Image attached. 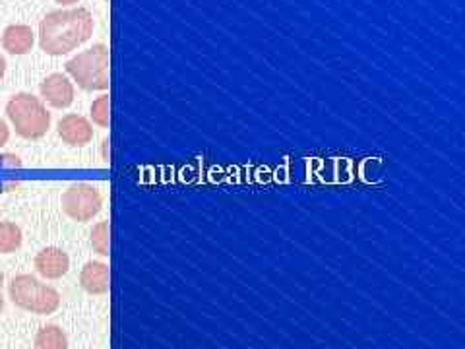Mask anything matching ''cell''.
<instances>
[{
	"mask_svg": "<svg viewBox=\"0 0 465 349\" xmlns=\"http://www.w3.org/2000/svg\"><path fill=\"white\" fill-rule=\"evenodd\" d=\"M94 35V16L87 8L54 10L39 24V45L47 55H66Z\"/></svg>",
	"mask_w": 465,
	"mask_h": 349,
	"instance_id": "1",
	"label": "cell"
},
{
	"mask_svg": "<svg viewBox=\"0 0 465 349\" xmlns=\"http://www.w3.org/2000/svg\"><path fill=\"white\" fill-rule=\"evenodd\" d=\"M66 72L82 90L104 92L109 87V49L104 43H97L92 49L72 56L64 65Z\"/></svg>",
	"mask_w": 465,
	"mask_h": 349,
	"instance_id": "2",
	"label": "cell"
},
{
	"mask_svg": "<svg viewBox=\"0 0 465 349\" xmlns=\"http://www.w3.org/2000/svg\"><path fill=\"white\" fill-rule=\"evenodd\" d=\"M6 115L18 136L25 140H39L51 128V113L43 105V101L32 94L14 95L6 105Z\"/></svg>",
	"mask_w": 465,
	"mask_h": 349,
	"instance_id": "3",
	"label": "cell"
},
{
	"mask_svg": "<svg viewBox=\"0 0 465 349\" xmlns=\"http://www.w3.org/2000/svg\"><path fill=\"white\" fill-rule=\"evenodd\" d=\"M8 294L16 307L34 314H53L61 307V295L47 284H41L29 274H20L8 285Z\"/></svg>",
	"mask_w": 465,
	"mask_h": 349,
	"instance_id": "4",
	"label": "cell"
},
{
	"mask_svg": "<svg viewBox=\"0 0 465 349\" xmlns=\"http://www.w3.org/2000/svg\"><path fill=\"white\" fill-rule=\"evenodd\" d=\"M101 208H104V196L94 184H72L63 194V210L74 222H92Z\"/></svg>",
	"mask_w": 465,
	"mask_h": 349,
	"instance_id": "5",
	"label": "cell"
},
{
	"mask_svg": "<svg viewBox=\"0 0 465 349\" xmlns=\"http://www.w3.org/2000/svg\"><path fill=\"white\" fill-rule=\"evenodd\" d=\"M58 136L72 148H82L94 140V126L82 115H66L58 121Z\"/></svg>",
	"mask_w": 465,
	"mask_h": 349,
	"instance_id": "6",
	"label": "cell"
},
{
	"mask_svg": "<svg viewBox=\"0 0 465 349\" xmlns=\"http://www.w3.org/2000/svg\"><path fill=\"white\" fill-rule=\"evenodd\" d=\"M41 97L54 109H66L74 104V85L64 75L54 72L41 82Z\"/></svg>",
	"mask_w": 465,
	"mask_h": 349,
	"instance_id": "7",
	"label": "cell"
},
{
	"mask_svg": "<svg viewBox=\"0 0 465 349\" xmlns=\"http://www.w3.org/2000/svg\"><path fill=\"white\" fill-rule=\"evenodd\" d=\"M35 268L37 272L47 280H58L66 275L70 268V258L63 249H56V246H47L35 256Z\"/></svg>",
	"mask_w": 465,
	"mask_h": 349,
	"instance_id": "8",
	"label": "cell"
},
{
	"mask_svg": "<svg viewBox=\"0 0 465 349\" xmlns=\"http://www.w3.org/2000/svg\"><path fill=\"white\" fill-rule=\"evenodd\" d=\"M80 285L90 295H104L109 291V266L104 262H87L80 274Z\"/></svg>",
	"mask_w": 465,
	"mask_h": 349,
	"instance_id": "9",
	"label": "cell"
},
{
	"mask_svg": "<svg viewBox=\"0 0 465 349\" xmlns=\"http://www.w3.org/2000/svg\"><path fill=\"white\" fill-rule=\"evenodd\" d=\"M35 43L34 29L24 24H14L5 29L3 35V47L10 55H25L32 51Z\"/></svg>",
	"mask_w": 465,
	"mask_h": 349,
	"instance_id": "10",
	"label": "cell"
},
{
	"mask_svg": "<svg viewBox=\"0 0 465 349\" xmlns=\"http://www.w3.org/2000/svg\"><path fill=\"white\" fill-rule=\"evenodd\" d=\"M35 349H68V338L63 328L43 326L35 336Z\"/></svg>",
	"mask_w": 465,
	"mask_h": 349,
	"instance_id": "11",
	"label": "cell"
},
{
	"mask_svg": "<svg viewBox=\"0 0 465 349\" xmlns=\"http://www.w3.org/2000/svg\"><path fill=\"white\" fill-rule=\"evenodd\" d=\"M22 246V229L12 222H0V254H12Z\"/></svg>",
	"mask_w": 465,
	"mask_h": 349,
	"instance_id": "12",
	"label": "cell"
},
{
	"mask_svg": "<svg viewBox=\"0 0 465 349\" xmlns=\"http://www.w3.org/2000/svg\"><path fill=\"white\" fill-rule=\"evenodd\" d=\"M92 121L99 126V128H109L111 123V101L109 95H99L94 104H92Z\"/></svg>",
	"mask_w": 465,
	"mask_h": 349,
	"instance_id": "13",
	"label": "cell"
},
{
	"mask_svg": "<svg viewBox=\"0 0 465 349\" xmlns=\"http://www.w3.org/2000/svg\"><path fill=\"white\" fill-rule=\"evenodd\" d=\"M92 249L101 256H109V224L107 222H99L97 225H94Z\"/></svg>",
	"mask_w": 465,
	"mask_h": 349,
	"instance_id": "14",
	"label": "cell"
},
{
	"mask_svg": "<svg viewBox=\"0 0 465 349\" xmlns=\"http://www.w3.org/2000/svg\"><path fill=\"white\" fill-rule=\"evenodd\" d=\"M8 138H10V128L3 119H0V148L8 142Z\"/></svg>",
	"mask_w": 465,
	"mask_h": 349,
	"instance_id": "15",
	"label": "cell"
},
{
	"mask_svg": "<svg viewBox=\"0 0 465 349\" xmlns=\"http://www.w3.org/2000/svg\"><path fill=\"white\" fill-rule=\"evenodd\" d=\"M3 284H5V274L0 272V313L5 309V297H3Z\"/></svg>",
	"mask_w": 465,
	"mask_h": 349,
	"instance_id": "16",
	"label": "cell"
},
{
	"mask_svg": "<svg viewBox=\"0 0 465 349\" xmlns=\"http://www.w3.org/2000/svg\"><path fill=\"white\" fill-rule=\"evenodd\" d=\"M5 72H6V61H5V56H0V80H3Z\"/></svg>",
	"mask_w": 465,
	"mask_h": 349,
	"instance_id": "17",
	"label": "cell"
},
{
	"mask_svg": "<svg viewBox=\"0 0 465 349\" xmlns=\"http://www.w3.org/2000/svg\"><path fill=\"white\" fill-rule=\"evenodd\" d=\"M58 5H63V6H66V5H76L78 0H56Z\"/></svg>",
	"mask_w": 465,
	"mask_h": 349,
	"instance_id": "18",
	"label": "cell"
}]
</instances>
